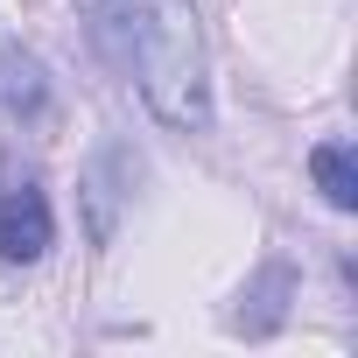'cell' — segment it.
<instances>
[{"label": "cell", "mask_w": 358, "mask_h": 358, "mask_svg": "<svg viewBox=\"0 0 358 358\" xmlns=\"http://www.w3.org/2000/svg\"><path fill=\"white\" fill-rule=\"evenodd\" d=\"M127 64L141 71V92L162 127H211V78H204V29L190 0H141Z\"/></svg>", "instance_id": "1"}, {"label": "cell", "mask_w": 358, "mask_h": 358, "mask_svg": "<svg viewBox=\"0 0 358 358\" xmlns=\"http://www.w3.org/2000/svg\"><path fill=\"white\" fill-rule=\"evenodd\" d=\"M57 239V218H50V197L36 176H0V260H15V267H36Z\"/></svg>", "instance_id": "2"}, {"label": "cell", "mask_w": 358, "mask_h": 358, "mask_svg": "<svg viewBox=\"0 0 358 358\" xmlns=\"http://www.w3.org/2000/svg\"><path fill=\"white\" fill-rule=\"evenodd\" d=\"M309 176H316V190H323L337 211L358 204V162H351V141H316V148H309Z\"/></svg>", "instance_id": "3"}, {"label": "cell", "mask_w": 358, "mask_h": 358, "mask_svg": "<svg viewBox=\"0 0 358 358\" xmlns=\"http://www.w3.org/2000/svg\"><path fill=\"white\" fill-rule=\"evenodd\" d=\"M0 78H8L0 99H8L15 113H36V106H43V71H36L29 57H0Z\"/></svg>", "instance_id": "4"}]
</instances>
